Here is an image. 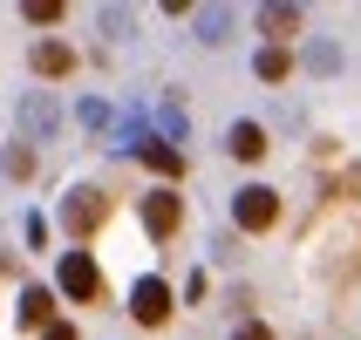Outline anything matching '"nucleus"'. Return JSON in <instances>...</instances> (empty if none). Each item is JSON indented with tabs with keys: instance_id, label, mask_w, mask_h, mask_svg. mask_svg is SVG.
<instances>
[{
	"instance_id": "obj_1",
	"label": "nucleus",
	"mask_w": 361,
	"mask_h": 340,
	"mask_svg": "<svg viewBox=\"0 0 361 340\" xmlns=\"http://www.w3.org/2000/svg\"><path fill=\"white\" fill-rule=\"evenodd\" d=\"M102 225H109V198H102L96 184H75V191L61 198V232H68V239H96Z\"/></svg>"
},
{
	"instance_id": "obj_2",
	"label": "nucleus",
	"mask_w": 361,
	"mask_h": 340,
	"mask_svg": "<svg viewBox=\"0 0 361 340\" xmlns=\"http://www.w3.org/2000/svg\"><path fill=\"white\" fill-rule=\"evenodd\" d=\"M280 225V191L273 184H239L232 191V232H273Z\"/></svg>"
},
{
	"instance_id": "obj_3",
	"label": "nucleus",
	"mask_w": 361,
	"mask_h": 340,
	"mask_svg": "<svg viewBox=\"0 0 361 340\" xmlns=\"http://www.w3.org/2000/svg\"><path fill=\"white\" fill-rule=\"evenodd\" d=\"M55 286H61L75 306H96V300H102V265H96V252H61Z\"/></svg>"
},
{
	"instance_id": "obj_4",
	"label": "nucleus",
	"mask_w": 361,
	"mask_h": 340,
	"mask_svg": "<svg viewBox=\"0 0 361 340\" xmlns=\"http://www.w3.org/2000/svg\"><path fill=\"white\" fill-rule=\"evenodd\" d=\"M14 116H20V143H48V137L61 130V102L48 96V89H27Z\"/></svg>"
},
{
	"instance_id": "obj_5",
	"label": "nucleus",
	"mask_w": 361,
	"mask_h": 340,
	"mask_svg": "<svg viewBox=\"0 0 361 340\" xmlns=\"http://www.w3.org/2000/svg\"><path fill=\"white\" fill-rule=\"evenodd\" d=\"M171 306H178V293H171L157 272H143V279L130 286V320H137V327H164V320H171Z\"/></svg>"
},
{
	"instance_id": "obj_6",
	"label": "nucleus",
	"mask_w": 361,
	"mask_h": 340,
	"mask_svg": "<svg viewBox=\"0 0 361 340\" xmlns=\"http://www.w3.org/2000/svg\"><path fill=\"white\" fill-rule=\"evenodd\" d=\"M137 218H143V232H150V239H171V232L184 225V198L171 191V184H157V191L137 204Z\"/></svg>"
},
{
	"instance_id": "obj_7",
	"label": "nucleus",
	"mask_w": 361,
	"mask_h": 340,
	"mask_svg": "<svg viewBox=\"0 0 361 340\" xmlns=\"http://www.w3.org/2000/svg\"><path fill=\"white\" fill-rule=\"evenodd\" d=\"M27 68H35L41 82H61V75H75V48H68V41H35V48H27Z\"/></svg>"
},
{
	"instance_id": "obj_8",
	"label": "nucleus",
	"mask_w": 361,
	"mask_h": 340,
	"mask_svg": "<svg viewBox=\"0 0 361 340\" xmlns=\"http://www.w3.org/2000/svg\"><path fill=\"white\" fill-rule=\"evenodd\" d=\"M20 327L27 334H48L55 327V293L48 286H20Z\"/></svg>"
},
{
	"instance_id": "obj_9",
	"label": "nucleus",
	"mask_w": 361,
	"mask_h": 340,
	"mask_svg": "<svg viewBox=\"0 0 361 340\" xmlns=\"http://www.w3.org/2000/svg\"><path fill=\"white\" fill-rule=\"evenodd\" d=\"M259 34H266V48H286V41L300 34V7H259Z\"/></svg>"
},
{
	"instance_id": "obj_10",
	"label": "nucleus",
	"mask_w": 361,
	"mask_h": 340,
	"mask_svg": "<svg viewBox=\"0 0 361 340\" xmlns=\"http://www.w3.org/2000/svg\"><path fill=\"white\" fill-rule=\"evenodd\" d=\"M225 150L239 163H259L266 150H273V137H266V122H232V137H225Z\"/></svg>"
},
{
	"instance_id": "obj_11",
	"label": "nucleus",
	"mask_w": 361,
	"mask_h": 340,
	"mask_svg": "<svg viewBox=\"0 0 361 340\" xmlns=\"http://www.w3.org/2000/svg\"><path fill=\"white\" fill-rule=\"evenodd\" d=\"M327 252H334V259H327V279H334V286H348V279L361 272V232H341V239L327 245Z\"/></svg>"
},
{
	"instance_id": "obj_12",
	"label": "nucleus",
	"mask_w": 361,
	"mask_h": 340,
	"mask_svg": "<svg viewBox=\"0 0 361 340\" xmlns=\"http://www.w3.org/2000/svg\"><path fill=\"white\" fill-rule=\"evenodd\" d=\"M41 170V157H35V143H7L0 150V177H14V184H27Z\"/></svg>"
},
{
	"instance_id": "obj_13",
	"label": "nucleus",
	"mask_w": 361,
	"mask_h": 340,
	"mask_svg": "<svg viewBox=\"0 0 361 340\" xmlns=\"http://www.w3.org/2000/svg\"><path fill=\"white\" fill-rule=\"evenodd\" d=\"M137 157H143V163H150V170H157V177H171V184H178V177H184V150H171V143H157V137L143 143Z\"/></svg>"
},
{
	"instance_id": "obj_14",
	"label": "nucleus",
	"mask_w": 361,
	"mask_h": 340,
	"mask_svg": "<svg viewBox=\"0 0 361 340\" xmlns=\"http://www.w3.org/2000/svg\"><path fill=\"white\" fill-rule=\"evenodd\" d=\"M252 75H259V82H286V75H293V55H286V48H266V41H259V55H252Z\"/></svg>"
},
{
	"instance_id": "obj_15",
	"label": "nucleus",
	"mask_w": 361,
	"mask_h": 340,
	"mask_svg": "<svg viewBox=\"0 0 361 340\" xmlns=\"http://www.w3.org/2000/svg\"><path fill=\"white\" fill-rule=\"evenodd\" d=\"M225 34H232V7H204V14H198V41H204V48H219Z\"/></svg>"
},
{
	"instance_id": "obj_16",
	"label": "nucleus",
	"mask_w": 361,
	"mask_h": 340,
	"mask_svg": "<svg viewBox=\"0 0 361 340\" xmlns=\"http://www.w3.org/2000/svg\"><path fill=\"white\" fill-rule=\"evenodd\" d=\"M20 20H27V27H55V20H61V0H27Z\"/></svg>"
},
{
	"instance_id": "obj_17",
	"label": "nucleus",
	"mask_w": 361,
	"mask_h": 340,
	"mask_svg": "<svg viewBox=\"0 0 361 340\" xmlns=\"http://www.w3.org/2000/svg\"><path fill=\"white\" fill-rule=\"evenodd\" d=\"M307 68H314V75H334V68H341V48L314 41V48H307Z\"/></svg>"
},
{
	"instance_id": "obj_18",
	"label": "nucleus",
	"mask_w": 361,
	"mask_h": 340,
	"mask_svg": "<svg viewBox=\"0 0 361 340\" xmlns=\"http://www.w3.org/2000/svg\"><path fill=\"white\" fill-rule=\"evenodd\" d=\"M75 116H82V130H109V102H102V96H89Z\"/></svg>"
},
{
	"instance_id": "obj_19",
	"label": "nucleus",
	"mask_w": 361,
	"mask_h": 340,
	"mask_svg": "<svg viewBox=\"0 0 361 340\" xmlns=\"http://www.w3.org/2000/svg\"><path fill=\"white\" fill-rule=\"evenodd\" d=\"M232 340H280V334H273L266 320H239V334H232Z\"/></svg>"
},
{
	"instance_id": "obj_20",
	"label": "nucleus",
	"mask_w": 361,
	"mask_h": 340,
	"mask_svg": "<svg viewBox=\"0 0 361 340\" xmlns=\"http://www.w3.org/2000/svg\"><path fill=\"white\" fill-rule=\"evenodd\" d=\"M96 20H102V27H109V34H130V14H123V7H102Z\"/></svg>"
},
{
	"instance_id": "obj_21",
	"label": "nucleus",
	"mask_w": 361,
	"mask_h": 340,
	"mask_svg": "<svg viewBox=\"0 0 361 340\" xmlns=\"http://www.w3.org/2000/svg\"><path fill=\"white\" fill-rule=\"evenodd\" d=\"M41 340H75V327H68V320H55V327H48Z\"/></svg>"
}]
</instances>
